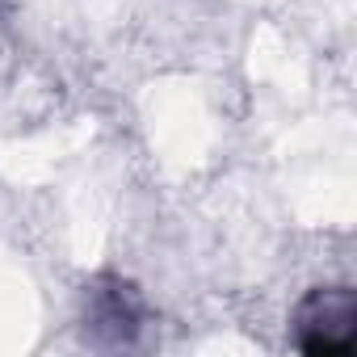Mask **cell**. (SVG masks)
Returning <instances> with one entry per match:
<instances>
[{
	"label": "cell",
	"instance_id": "cell-2",
	"mask_svg": "<svg viewBox=\"0 0 357 357\" xmlns=\"http://www.w3.org/2000/svg\"><path fill=\"white\" fill-rule=\"evenodd\" d=\"M143 332V298L122 278H101L84 303V336L97 349H126Z\"/></svg>",
	"mask_w": 357,
	"mask_h": 357
},
{
	"label": "cell",
	"instance_id": "cell-1",
	"mask_svg": "<svg viewBox=\"0 0 357 357\" xmlns=\"http://www.w3.org/2000/svg\"><path fill=\"white\" fill-rule=\"evenodd\" d=\"M290 344L298 353H353L357 349V290L315 286L303 294L290 319Z\"/></svg>",
	"mask_w": 357,
	"mask_h": 357
}]
</instances>
